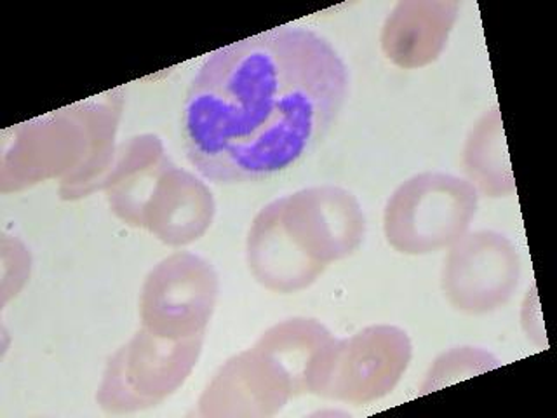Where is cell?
Instances as JSON below:
<instances>
[{
  "label": "cell",
  "instance_id": "cell-1",
  "mask_svg": "<svg viewBox=\"0 0 557 418\" xmlns=\"http://www.w3.org/2000/svg\"><path fill=\"white\" fill-rule=\"evenodd\" d=\"M348 89L344 58L305 26H277L218 49L183 103L188 162L218 185L286 173L326 138Z\"/></svg>",
  "mask_w": 557,
  "mask_h": 418
},
{
  "label": "cell",
  "instance_id": "cell-2",
  "mask_svg": "<svg viewBox=\"0 0 557 418\" xmlns=\"http://www.w3.org/2000/svg\"><path fill=\"white\" fill-rule=\"evenodd\" d=\"M479 194L457 174L429 171L397 188L385 211V234L397 251L431 255L451 248L469 232Z\"/></svg>",
  "mask_w": 557,
  "mask_h": 418
},
{
  "label": "cell",
  "instance_id": "cell-3",
  "mask_svg": "<svg viewBox=\"0 0 557 418\" xmlns=\"http://www.w3.org/2000/svg\"><path fill=\"white\" fill-rule=\"evenodd\" d=\"M521 279L516 244L496 231L467 232L449 248L441 286L453 309L484 316L512 300Z\"/></svg>",
  "mask_w": 557,
  "mask_h": 418
},
{
  "label": "cell",
  "instance_id": "cell-4",
  "mask_svg": "<svg viewBox=\"0 0 557 418\" xmlns=\"http://www.w3.org/2000/svg\"><path fill=\"white\" fill-rule=\"evenodd\" d=\"M458 2H406L396 9L387 30L388 54L405 69H422L440 60L453 26ZM388 57V58H391Z\"/></svg>",
  "mask_w": 557,
  "mask_h": 418
},
{
  "label": "cell",
  "instance_id": "cell-5",
  "mask_svg": "<svg viewBox=\"0 0 557 418\" xmlns=\"http://www.w3.org/2000/svg\"><path fill=\"white\" fill-rule=\"evenodd\" d=\"M463 170L479 196L498 199L518 190L498 104L487 109L470 130L463 147Z\"/></svg>",
  "mask_w": 557,
  "mask_h": 418
},
{
  "label": "cell",
  "instance_id": "cell-6",
  "mask_svg": "<svg viewBox=\"0 0 557 418\" xmlns=\"http://www.w3.org/2000/svg\"><path fill=\"white\" fill-rule=\"evenodd\" d=\"M502 362L479 347H455L448 353L441 354L431 366V371L426 374L422 392H435L440 389L448 388L451 383L461 382L470 379L474 374L484 373V371L495 370Z\"/></svg>",
  "mask_w": 557,
  "mask_h": 418
}]
</instances>
